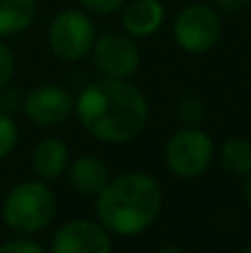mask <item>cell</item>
Returning <instances> with one entry per match:
<instances>
[{
    "mask_svg": "<svg viewBox=\"0 0 251 253\" xmlns=\"http://www.w3.org/2000/svg\"><path fill=\"white\" fill-rule=\"evenodd\" d=\"M74 111L89 135L114 144L138 138L149 118L145 93L127 78L107 76L80 91Z\"/></svg>",
    "mask_w": 251,
    "mask_h": 253,
    "instance_id": "1",
    "label": "cell"
},
{
    "mask_svg": "<svg viewBox=\"0 0 251 253\" xmlns=\"http://www.w3.org/2000/svg\"><path fill=\"white\" fill-rule=\"evenodd\" d=\"M163 211V189L149 173L131 171L96 196V215L100 224L116 236H138L158 220Z\"/></svg>",
    "mask_w": 251,
    "mask_h": 253,
    "instance_id": "2",
    "label": "cell"
},
{
    "mask_svg": "<svg viewBox=\"0 0 251 253\" xmlns=\"http://www.w3.org/2000/svg\"><path fill=\"white\" fill-rule=\"evenodd\" d=\"M58 211L56 193L38 180L20 182L2 202V220L11 231L31 236L51 224Z\"/></svg>",
    "mask_w": 251,
    "mask_h": 253,
    "instance_id": "3",
    "label": "cell"
},
{
    "mask_svg": "<svg viewBox=\"0 0 251 253\" xmlns=\"http://www.w3.org/2000/svg\"><path fill=\"white\" fill-rule=\"evenodd\" d=\"M213 160V140L198 126L180 129L169 138L165 147L167 169L178 178H198Z\"/></svg>",
    "mask_w": 251,
    "mask_h": 253,
    "instance_id": "4",
    "label": "cell"
},
{
    "mask_svg": "<svg viewBox=\"0 0 251 253\" xmlns=\"http://www.w3.org/2000/svg\"><path fill=\"white\" fill-rule=\"evenodd\" d=\"M47 42L53 56L60 60H83L96 42V27L87 13L78 9H65L49 25Z\"/></svg>",
    "mask_w": 251,
    "mask_h": 253,
    "instance_id": "5",
    "label": "cell"
},
{
    "mask_svg": "<svg viewBox=\"0 0 251 253\" xmlns=\"http://www.w3.org/2000/svg\"><path fill=\"white\" fill-rule=\"evenodd\" d=\"M222 36V20L207 4H189L173 20V38L189 53H207Z\"/></svg>",
    "mask_w": 251,
    "mask_h": 253,
    "instance_id": "6",
    "label": "cell"
},
{
    "mask_svg": "<svg viewBox=\"0 0 251 253\" xmlns=\"http://www.w3.org/2000/svg\"><path fill=\"white\" fill-rule=\"evenodd\" d=\"M91 51L96 67L107 78H129L140 67V51L129 34H102L96 38Z\"/></svg>",
    "mask_w": 251,
    "mask_h": 253,
    "instance_id": "7",
    "label": "cell"
},
{
    "mask_svg": "<svg viewBox=\"0 0 251 253\" xmlns=\"http://www.w3.org/2000/svg\"><path fill=\"white\" fill-rule=\"evenodd\" d=\"M74 96L60 84H42L27 93L22 109L31 123L40 126L60 125L74 114Z\"/></svg>",
    "mask_w": 251,
    "mask_h": 253,
    "instance_id": "8",
    "label": "cell"
},
{
    "mask_svg": "<svg viewBox=\"0 0 251 253\" xmlns=\"http://www.w3.org/2000/svg\"><path fill=\"white\" fill-rule=\"evenodd\" d=\"M114 242L102 224L91 220H71L62 224L51 240L53 253H109Z\"/></svg>",
    "mask_w": 251,
    "mask_h": 253,
    "instance_id": "9",
    "label": "cell"
},
{
    "mask_svg": "<svg viewBox=\"0 0 251 253\" xmlns=\"http://www.w3.org/2000/svg\"><path fill=\"white\" fill-rule=\"evenodd\" d=\"M69 167V184L87 198H96L109 182V169L96 156H80Z\"/></svg>",
    "mask_w": 251,
    "mask_h": 253,
    "instance_id": "10",
    "label": "cell"
},
{
    "mask_svg": "<svg viewBox=\"0 0 251 253\" xmlns=\"http://www.w3.org/2000/svg\"><path fill=\"white\" fill-rule=\"evenodd\" d=\"M165 7L160 0H133L123 13V27L131 38H147L160 29Z\"/></svg>",
    "mask_w": 251,
    "mask_h": 253,
    "instance_id": "11",
    "label": "cell"
},
{
    "mask_svg": "<svg viewBox=\"0 0 251 253\" xmlns=\"http://www.w3.org/2000/svg\"><path fill=\"white\" fill-rule=\"evenodd\" d=\"M69 165V149L60 138H42L31 153V167L42 180H53Z\"/></svg>",
    "mask_w": 251,
    "mask_h": 253,
    "instance_id": "12",
    "label": "cell"
},
{
    "mask_svg": "<svg viewBox=\"0 0 251 253\" xmlns=\"http://www.w3.org/2000/svg\"><path fill=\"white\" fill-rule=\"evenodd\" d=\"M38 16L36 0H0V38L27 31Z\"/></svg>",
    "mask_w": 251,
    "mask_h": 253,
    "instance_id": "13",
    "label": "cell"
},
{
    "mask_svg": "<svg viewBox=\"0 0 251 253\" xmlns=\"http://www.w3.org/2000/svg\"><path fill=\"white\" fill-rule=\"evenodd\" d=\"M220 165L234 175L251 173V142L245 138H227L220 147Z\"/></svg>",
    "mask_w": 251,
    "mask_h": 253,
    "instance_id": "14",
    "label": "cell"
},
{
    "mask_svg": "<svg viewBox=\"0 0 251 253\" xmlns=\"http://www.w3.org/2000/svg\"><path fill=\"white\" fill-rule=\"evenodd\" d=\"M18 142V126L7 111L0 109V160L13 151Z\"/></svg>",
    "mask_w": 251,
    "mask_h": 253,
    "instance_id": "15",
    "label": "cell"
},
{
    "mask_svg": "<svg viewBox=\"0 0 251 253\" xmlns=\"http://www.w3.org/2000/svg\"><path fill=\"white\" fill-rule=\"evenodd\" d=\"M178 118L182 120L187 126H198L205 118V109L203 102L194 96H185L178 102Z\"/></svg>",
    "mask_w": 251,
    "mask_h": 253,
    "instance_id": "16",
    "label": "cell"
},
{
    "mask_svg": "<svg viewBox=\"0 0 251 253\" xmlns=\"http://www.w3.org/2000/svg\"><path fill=\"white\" fill-rule=\"evenodd\" d=\"M44 247L31 238H11L0 245V253H42Z\"/></svg>",
    "mask_w": 251,
    "mask_h": 253,
    "instance_id": "17",
    "label": "cell"
},
{
    "mask_svg": "<svg viewBox=\"0 0 251 253\" xmlns=\"http://www.w3.org/2000/svg\"><path fill=\"white\" fill-rule=\"evenodd\" d=\"M13 71H16V58H13L11 49L4 42H0V89L11 80Z\"/></svg>",
    "mask_w": 251,
    "mask_h": 253,
    "instance_id": "18",
    "label": "cell"
},
{
    "mask_svg": "<svg viewBox=\"0 0 251 253\" xmlns=\"http://www.w3.org/2000/svg\"><path fill=\"white\" fill-rule=\"evenodd\" d=\"M123 2L125 0H80V4L93 13H114L123 7Z\"/></svg>",
    "mask_w": 251,
    "mask_h": 253,
    "instance_id": "19",
    "label": "cell"
},
{
    "mask_svg": "<svg viewBox=\"0 0 251 253\" xmlns=\"http://www.w3.org/2000/svg\"><path fill=\"white\" fill-rule=\"evenodd\" d=\"M216 4H218V9H222V11L236 13V11H243V9L249 4V0H216Z\"/></svg>",
    "mask_w": 251,
    "mask_h": 253,
    "instance_id": "20",
    "label": "cell"
},
{
    "mask_svg": "<svg viewBox=\"0 0 251 253\" xmlns=\"http://www.w3.org/2000/svg\"><path fill=\"white\" fill-rule=\"evenodd\" d=\"M13 107H16V91H4L2 96H0V109L9 114Z\"/></svg>",
    "mask_w": 251,
    "mask_h": 253,
    "instance_id": "21",
    "label": "cell"
},
{
    "mask_svg": "<svg viewBox=\"0 0 251 253\" xmlns=\"http://www.w3.org/2000/svg\"><path fill=\"white\" fill-rule=\"evenodd\" d=\"M243 198H245V202H247V207L251 209V173L247 175V180H245V187H243Z\"/></svg>",
    "mask_w": 251,
    "mask_h": 253,
    "instance_id": "22",
    "label": "cell"
},
{
    "mask_svg": "<svg viewBox=\"0 0 251 253\" xmlns=\"http://www.w3.org/2000/svg\"><path fill=\"white\" fill-rule=\"evenodd\" d=\"M158 253H182V247H163Z\"/></svg>",
    "mask_w": 251,
    "mask_h": 253,
    "instance_id": "23",
    "label": "cell"
},
{
    "mask_svg": "<svg viewBox=\"0 0 251 253\" xmlns=\"http://www.w3.org/2000/svg\"><path fill=\"white\" fill-rule=\"evenodd\" d=\"M240 253H251V245H245L243 249H240Z\"/></svg>",
    "mask_w": 251,
    "mask_h": 253,
    "instance_id": "24",
    "label": "cell"
}]
</instances>
